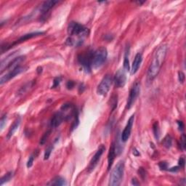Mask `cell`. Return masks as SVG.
I'll return each instance as SVG.
<instances>
[{
	"instance_id": "1",
	"label": "cell",
	"mask_w": 186,
	"mask_h": 186,
	"mask_svg": "<svg viewBox=\"0 0 186 186\" xmlns=\"http://www.w3.org/2000/svg\"><path fill=\"white\" fill-rule=\"evenodd\" d=\"M167 50L168 48L166 45H161L156 50L148 69L147 76L149 81L153 80L160 72L161 68L164 64L167 56Z\"/></svg>"
},
{
	"instance_id": "2",
	"label": "cell",
	"mask_w": 186,
	"mask_h": 186,
	"mask_svg": "<svg viewBox=\"0 0 186 186\" xmlns=\"http://www.w3.org/2000/svg\"><path fill=\"white\" fill-rule=\"evenodd\" d=\"M124 167L125 164L124 161H119L116 164L110 175L108 183L110 186H119L121 184L124 173Z\"/></svg>"
},
{
	"instance_id": "3",
	"label": "cell",
	"mask_w": 186,
	"mask_h": 186,
	"mask_svg": "<svg viewBox=\"0 0 186 186\" xmlns=\"http://www.w3.org/2000/svg\"><path fill=\"white\" fill-rule=\"evenodd\" d=\"M68 34L70 37L77 36V37L83 38L88 34V29L83 25L80 24L77 22H71L68 24L67 28Z\"/></svg>"
},
{
	"instance_id": "4",
	"label": "cell",
	"mask_w": 186,
	"mask_h": 186,
	"mask_svg": "<svg viewBox=\"0 0 186 186\" xmlns=\"http://www.w3.org/2000/svg\"><path fill=\"white\" fill-rule=\"evenodd\" d=\"M108 57V50L105 46H101L94 52L92 58V67L98 68L103 66Z\"/></svg>"
},
{
	"instance_id": "5",
	"label": "cell",
	"mask_w": 186,
	"mask_h": 186,
	"mask_svg": "<svg viewBox=\"0 0 186 186\" xmlns=\"http://www.w3.org/2000/svg\"><path fill=\"white\" fill-rule=\"evenodd\" d=\"M93 54L92 50H87L78 55V62L87 72H90L92 67Z\"/></svg>"
},
{
	"instance_id": "6",
	"label": "cell",
	"mask_w": 186,
	"mask_h": 186,
	"mask_svg": "<svg viewBox=\"0 0 186 186\" xmlns=\"http://www.w3.org/2000/svg\"><path fill=\"white\" fill-rule=\"evenodd\" d=\"M113 82H114L113 78L110 74H107L105 76L97 88L98 95H100V96H106L111 89Z\"/></svg>"
},
{
	"instance_id": "7",
	"label": "cell",
	"mask_w": 186,
	"mask_h": 186,
	"mask_svg": "<svg viewBox=\"0 0 186 186\" xmlns=\"http://www.w3.org/2000/svg\"><path fill=\"white\" fill-rule=\"evenodd\" d=\"M140 92V82H136L130 90V95H129L128 100H127V108L130 109V108L133 106L136 99L139 96Z\"/></svg>"
},
{
	"instance_id": "8",
	"label": "cell",
	"mask_w": 186,
	"mask_h": 186,
	"mask_svg": "<svg viewBox=\"0 0 186 186\" xmlns=\"http://www.w3.org/2000/svg\"><path fill=\"white\" fill-rule=\"evenodd\" d=\"M25 70H26V68L23 67V66H17L16 68H15L9 71L7 74H6L5 75L2 76L1 77V79H0V84L2 85L3 84L6 83V82H7L8 81H10V79L15 78L16 76L21 74V73L23 72Z\"/></svg>"
},
{
	"instance_id": "9",
	"label": "cell",
	"mask_w": 186,
	"mask_h": 186,
	"mask_svg": "<svg viewBox=\"0 0 186 186\" xmlns=\"http://www.w3.org/2000/svg\"><path fill=\"white\" fill-rule=\"evenodd\" d=\"M115 86L118 88H122L124 87L127 82V75H126V71L124 68H121L118 70L117 72L115 74L114 79Z\"/></svg>"
},
{
	"instance_id": "10",
	"label": "cell",
	"mask_w": 186,
	"mask_h": 186,
	"mask_svg": "<svg viewBox=\"0 0 186 186\" xmlns=\"http://www.w3.org/2000/svg\"><path fill=\"white\" fill-rule=\"evenodd\" d=\"M105 151H106V147H105L103 145H101L98 148L96 153H95V155L93 156V157L92 158L91 161H90V164H89L88 167L89 172H92V171L94 170V169L95 168L97 164H98V161H100V159L101 158V156L103 155V153H104Z\"/></svg>"
},
{
	"instance_id": "11",
	"label": "cell",
	"mask_w": 186,
	"mask_h": 186,
	"mask_svg": "<svg viewBox=\"0 0 186 186\" xmlns=\"http://www.w3.org/2000/svg\"><path fill=\"white\" fill-rule=\"evenodd\" d=\"M134 120H135V114L132 115L131 117L129 119L125 128L124 129L123 132H122L121 139H122V141L124 142V143L127 142L129 138H130V135H131L132 129V126H133Z\"/></svg>"
},
{
	"instance_id": "12",
	"label": "cell",
	"mask_w": 186,
	"mask_h": 186,
	"mask_svg": "<svg viewBox=\"0 0 186 186\" xmlns=\"http://www.w3.org/2000/svg\"><path fill=\"white\" fill-rule=\"evenodd\" d=\"M42 34H44V32H42V31H37V32H33V33H30V34H25V35L22 36V37H21L19 39H18V40L15 41V42L13 45L7 46V47L6 50H8V49L11 48V46H13V45H18V44L22 43V42H26V41L29 40V39H32V38H34V37H38V36L42 35Z\"/></svg>"
},
{
	"instance_id": "13",
	"label": "cell",
	"mask_w": 186,
	"mask_h": 186,
	"mask_svg": "<svg viewBox=\"0 0 186 186\" xmlns=\"http://www.w3.org/2000/svg\"><path fill=\"white\" fill-rule=\"evenodd\" d=\"M65 119V116L63 113L58 112L53 116L50 122V126L52 128H56V127H59L61 124V123L63 122V121Z\"/></svg>"
},
{
	"instance_id": "14",
	"label": "cell",
	"mask_w": 186,
	"mask_h": 186,
	"mask_svg": "<svg viewBox=\"0 0 186 186\" xmlns=\"http://www.w3.org/2000/svg\"><path fill=\"white\" fill-rule=\"evenodd\" d=\"M58 1L56 0H50V1H46V2H43L40 7V13H42L43 15H46L48 13L52 7L55 6L56 4L58 3Z\"/></svg>"
},
{
	"instance_id": "15",
	"label": "cell",
	"mask_w": 186,
	"mask_h": 186,
	"mask_svg": "<svg viewBox=\"0 0 186 186\" xmlns=\"http://www.w3.org/2000/svg\"><path fill=\"white\" fill-rule=\"evenodd\" d=\"M142 61H143V55H142L141 53L138 52L135 57V59L133 60V63H132V65L131 68V74L133 75V74H136L138 72V69H139L140 66L141 65Z\"/></svg>"
},
{
	"instance_id": "16",
	"label": "cell",
	"mask_w": 186,
	"mask_h": 186,
	"mask_svg": "<svg viewBox=\"0 0 186 186\" xmlns=\"http://www.w3.org/2000/svg\"><path fill=\"white\" fill-rule=\"evenodd\" d=\"M116 155H117V153H116V150L115 143H112L111 146L110 147L108 156V170L111 169Z\"/></svg>"
},
{
	"instance_id": "17",
	"label": "cell",
	"mask_w": 186,
	"mask_h": 186,
	"mask_svg": "<svg viewBox=\"0 0 186 186\" xmlns=\"http://www.w3.org/2000/svg\"><path fill=\"white\" fill-rule=\"evenodd\" d=\"M20 124H21V118L18 117L17 118L16 120L15 121L14 123H13V124H12L11 127H10L8 133H7V139L10 140V138L13 136L15 132L18 130V127H19L20 126Z\"/></svg>"
},
{
	"instance_id": "18",
	"label": "cell",
	"mask_w": 186,
	"mask_h": 186,
	"mask_svg": "<svg viewBox=\"0 0 186 186\" xmlns=\"http://www.w3.org/2000/svg\"><path fill=\"white\" fill-rule=\"evenodd\" d=\"M50 185H57V186H60V185H66V182L64 178H63L62 177H55L54 179L51 180Z\"/></svg>"
},
{
	"instance_id": "19",
	"label": "cell",
	"mask_w": 186,
	"mask_h": 186,
	"mask_svg": "<svg viewBox=\"0 0 186 186\" xmlns=\"http://www.w3.org/2000/svg\"><path fill=\"white\" fill-rule=\"evenodd\" d=\"M13 177V172H8V173L5 174L3 177H2L1 180H0V185H2L4 183H7L8 181H10Z\"/></svg>"
},
{
	"instance_id": "20",
	"label": "cell",
	"mask_w": 186,
	"mask_h": 186,
	"mask_svg": "<svg viewBox=\"0 0 186 186\" xmlns=\"http://www.w3.org/2000/svg\"><path fill=\"white\" fill-rule=\"evenodd\" d=\"M129 51L127 52V50H126L125 55H124V68H123L126 71H130V61H129Z\"/></svg>"
},
{
	"instance_id": "21",
	"label": "cell",
	"mask_w": 186,
	"mask_h": 186,
	"mask_svg": "<svg viewBox=\"0 0 186 186\" xmlns=\"http://www.w3.org/2000/svg\"><path fill=\"white\" fill-rule=\"evenodd\" d=\"M163 145H164V147H166L167 148H169L171 146H172V139L171 138L170 135H167V136L164 138V140H163Z\"/></svg>"
},
{
	"instance_id": "22",
	"label": "cell",
	"mask_w": 186,
	"mask_h": 186,
	"mask_svg": "<svg viewBox=\"0 0 186 186\" xmlns=\"http://www.w3.org/2000/svg\"><path fill=\"white\" fill-rule=\"evenodd\" d=\"M153 132L154 136L156 138V139L159 140V124L158 122H155L153 125Z\"/></svg>"
},
{
	"instance_id": "23",
	"label": "cell",
	"mask_w": 186,
	"mask_h": 186,
	"mask_svg": "<svg viewBox=\"0 0 186 186\" xmlns=\"http://www.w3.org/2000/svg\"><path fill=\"white\" fill-rule=\"evenodd\" d=\"M32 86H33V84L31 83V82L27 83L26 84H25L23 87H22L21 89H20L19 91H18V93H19V94H21V95L24 94V93L26 92V90H29V89H30V87H31Z\"/></svg>"
},
{
	"instance_id": "24",
	"label": "cell",
	"mask_w": 186,
	"mask_h": 186,
	"mask_svg": "<svg viewBox=\"0 0 186 186\" xmlns=\"http://www.w3.org/2000/svg\"><path fill=\"white\" fill-rule=\"evenodd\" d=\"M50 135V131H47L46 133H45V135L42 136V138H41L40 140V143H40V145H44L45 143H46V140L48 139Z\"/></svg>"
},
{
	"instance_id": "25",
	"label": "cell",
	"mask_w": 186,
	"mask_h": 186,
	"mask_svg": "<svg viewBox=\"0 0 186 186\" xmlns=\"http://www.w3.org/2000/svg\"><path fill=\"white\" fill-rule=\"evenodd\" d=\"M35 156H36V155H34V153L31 154V155L30 156V157H29V160H28V161H27V164H26V166H27L28 168H30V167H32L34 159H35Z\"/></svg>"
},
{
	"instance_id": "26",
	"label": "cell",
	"mask_w": 186,
	"mask_h": 186,
	"mask_svg": "<svg viewBox=\"0 0 186 186\" xmlns=\"http://www.w3.org/2000/svg\"><path fill=\"white\" fill-rule=\"evenodd\" d=\"M52 146H49L48 148H46V151H45V160H46V159H48L49 157H50V154H51L52 151Z\"/></svg>"
},
{
	"instance_id": "27",
	"label": "cell",
	"mask_w": 186,
	"mask_h": 186,
	"mask_svg": "<svg viewBox=\"0 0 186 186\" xmlns=\"http://www.w3.org/2000/svg\"><path fill=\"white\" fill-rule=\"evenodd\" d=\"M185 79V74L183 71H180L178 73V79H179V82L180 83H184Z\"/></svg>"
},
{
	"instance_id": "28",
	"label": "cell",
	"mask_w": 186,
	"mask_h": 186,
	"mask_svg": "<svg viewBox=\"0 0 186 186\" xmlns=\"http://www.w3.org/2000/svg\"><path fill=\"white\" fill-rule=\"evenodd\" d=\"M7 120V114H5V115L2 116V119H1V122H0V128H1V130H3V127L5 126V123H6Z\"/></svg>"
},
{
	"instance_id": "29",
	"label": "cell",
	"mask_w": 186,
	"mask_h": 186,
	"mask_svg": "<svg viewBox=\"0 0 186 186\" xmlns=\"http://www.w3.org/2000/svg\"><path fill=\"white\" fill-rule=\"evenodd\" d=\"M60 82H61L60 77H57V78H55V79H54V81H53V85L52 87V88H55V87H57L58 85L60 84Z\"/></svg>"
},
{
	"instance_id": "30",
	"label": "cell",
	"mask_w": 186,
	"mask_h": 186,
	"mask_svg": "<svg viewBox=\"0 0 186 186\" xmlns=\"http://www.w3.org/2000/svg\"><path fill=\"white\" fill-rule=\"evenodd\" d=\"M138 172H139L140 175V177H141L142 179H143V180H144L146 177V172H145V170L144 169V168H143V167H140V168L139 169V170H138Z\"/></svg>"
},
{
	"instance_id": "31",
	"label": "cell",
	"mask_w": 186,
	"mask_h": 186,
	"mask_svg": "<svg viewBox=\"0 0 186 186\" xmlns=\"http://www.w3.org/2000/svg\"><path fill=\"white\" fill-rule=\"evenodd\" d=\"M180 145H181L182 150H184L185 148V135L183 134L180 139Z\"/></svg>"
},
{
	"instance_id": "32",
	"label": "cell",
	"mask_w": 186,
	"mask_h": 186,
	"mask_svg": "<svg viewBox=\"0 0 186 186\" xmlns=\"http://www.w3.org/2000/svg\"><path fill=\"white\" fill-rule=\"evenodd\" d=\"M159 167H160V168L163 170H167V168H168V164H167V162H165V161L160 162L159 164Z\"/></svg>"
},
{
	"instance_id": "33",
	"label": "cell",
	"mask_w": 186,
	"mask_h": 186,
	"mask_svg": "<svg viewBox=\"0 0 186 186\" xmlns=\"http://www.w3.org/2000/svg\"><path fill=\"white\" fill-rule=\"evenodd\" d=\"M74 84H75V83H74L73 81H68L67 83V84H66V87H67L68 89H72L73 87H74Z\"/></svg>"
},
{
	"instance_id": "34",
	"label": "cell",
	"mask_w": 186,
	"mask_h": 186,
	"mask_svg": "<svg viewBox=\"0 0 186 186\" xmlns=\"http://www.w3.org/2000/svg\"><path fill=\"white\" fill-rule=\"evenodd\" d=\"M185 159L184 158H180V160H179V167H180V168H182V167H185Z\"/></svg>"
},
{
	"instance_id": "35",
	"label": "cell",
	"mask_w": 186,
	"mask_h": 186,
	"mask_svg": "<svg viewBox=\"0 0 186 186\" xmlns=\"http://www.w3.org/2000/svg\"><path fill=\"white\" fill-rule=\"evenodd\" d=\"M177 124H178V127H179V130L183 131V129H184V124L182 121H177Z\"/></svg>"
},
{
	"instance_id": "36",
	"label": "cell",
	"mask_w": 186,
	"mask_h": 186,
	"mask_svg": "<svg viewBox=\"0 0 186 186\" xmlns=\"http://www.w3.org/2000/svg\"><path fill=\"white\" fill-rule=\"evenodd\" d=\"M132 185H139L140 183L138 182V180H137L136 178H132Z\"/></svg>"
},
{
	"instance_id": "37",
	"label": "cell",
	"mask_w": 186,
	"mask_h": 186,
	"mask_svg": "<svg viewBox=\"0 0 186 186\" xmlns=\"http://www.w3.org/2000/svg\"><path fill=\"white\" fill-rule=\"evenodd\" d=\"M180 167H179V166H177V167H172V168L169 169V171L170 172H177L178 170L180 169Z\"/></svg>"
},
{
	"instance_id": "38",
	"label": "cell",
	"mask_w": 186,
	"mask_h": 186,
	"mask_svg": "<svg viewBox=\"0 0 186 186\" xmlns=\"http://www.w3.org/2000/svg\"><path fill=\"white\" fill-rule=\"evenodd\" d=\"M132 153H133V154H134V155H135V156H140V153L138 152V151L136 149V148H134V149H133V152H132Z\"/></svg>"
},
{
	"instance_id": "39",
	"label": "cell",
	"mask_w": 186,
	"mask_h": 186,
	"mask_svg": "<svg viewBox=\"0 0 186 186\" xmlns=\"http://www.w3.org/2000/svg\"><path fill=\"white\" fill-rule=\"evenodd\" d=\"M136 2V3H138V5H141L142 4H143V3H145V1H143V2H140V1H138V2Z\"/></svg>"
}]
</instances>
